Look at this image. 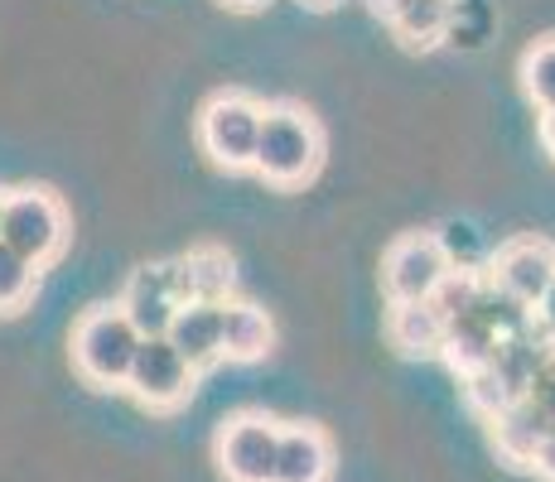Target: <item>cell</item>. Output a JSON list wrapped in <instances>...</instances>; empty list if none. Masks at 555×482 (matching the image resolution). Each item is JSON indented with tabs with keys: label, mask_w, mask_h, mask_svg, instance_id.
Returning a JSON list of instances; mask_svg holds the SVG:
<instances>
[{
	"label": "cell",
	"mask_w": 555,
	"mask_h": 482,
	"mask_svg": "<svg viewBox=\"0 0 555 482\" xmlns=\"http://www.w3.org/2000/svg\"><path fill=\"white\" fill-rule=\"evenodd\" d=\"M324 165V131L319 121L295 102H275L261 116V135H256L251 169L275 188H300Z\"/></svg>",
	"instance_id": "obj_1"
},
{
	"label": "cell",
	"mask_w": 555,
	"mask_h": 482,
	"mask_svg": "<svg viewBox=\"0 0 555 482\" xmlns=\"http://www.w3.org/2000/svg\"><path fill=\"white\" fill-rule=\"evenodd\" d=\"M546 434H555V338L537 357V367H531L527 391H521L503 415H493L498 454L517 468H531V458H537V448Z\"/></svg>",
	"instance_id": "obj_2"
},
{
	"label": "cell",
	"mask_w": 555,
	"mask_h": 482,
	"mask_svg": "<svg viewBox=\"0 0 555 482\" xmlns=\"http://www.w3.org/2000/svg\"><path fill=\"white\" fill-rule=\"evenodd\" d=\"M135 348H141V334L121 314V304L88 309L78 318V328H73V367L92 386H126Z\"/></svg>",
	"instance_id": "obj_3"
},
{
	"label": "cell",
	"mask_w": 555,
	"mask_h": 482,
	"mask_svg": "<svg viewBox=\"0 0 555 482\" xmlns=\"http://www.w3.org/2000/svg\"><path fill=\"white\" fill-rule=\"evenodd\" d=\"M261 116H266V106L256 102L251 92L228 88V92L208 96L203 112H198L203 155H208L218 169H251L256 135H261Z\"/></svg>",
	"instance_id": "obj_4"
},
{
	"label": "cell",
	"mask_w": 555,
	"mask_h": 482,
	"mask_svg": "<svg viewBox=\"0 0 555 482\" xmlns=\"http://www.w3.org/2000/svg\"><path fill=\"white\" fill-rule=\"evenodd\" d=\"M0 242L44 271L53 256L63 251V242H68V212H63V203L49 188H15L5 193Z\"/></svg>",
	"instance_id": "obj_5"
},
{
	"label": "cell",
	"mask_w": 555,
	"mask_h": 482,
	"mask_svg": "<svg viewBox=\"0 0 555 482\" xmlns=\"http://www.w3.org/2000/svg\"><path fill=\"white\" fill-rule=\"evenodd\" d=\"M194 381L198 372L179 357V348L169 338H141L131 372H126V391L151 411H179L194 395Z\"/></svg>",
	"instance_id": "obj_6"
},
{
	"label": "cell",
	"mask_w": 555,
	"mask_h": 482,
	"mask_svg": "<svg viewBox=\"0 0 555 482\" xmlns=\"http://www.w3.org/2000/svg\"><path fill=\"white\" fill-rule=\"evenodd\" d=\"M450 275L435 232H401L382 256V281L391 299H430V289Z\"/></svg>",
	"instance_id": "obj_7"
},
{
	"label": "cell",
	"mask_w": 555,
	"mask_h": 482,
	"mask_svg": "<svg viewBox=\"0 0 555 482\" xmlns=\"http://www.w3.org/2000/svg\"><path fill=\"white\" fill-rule=\"evenodd\" d=\"M281 425L266 415H237L218 430V468L228 482H271Z\"/></svg>",
	"instance_id": "obj_8"
},
{
	"label": "cell",
	"mask_w": 555,
	"mask_h": 482,
	"mask_svg": "<svg viewBox=\"0 0 555 482\" xmlns=\"http://www.w3.org/2000/svg\"><path fill=\"white\" fill-rule=\"evenodd\" d=\"M116 304H121V314L131 318V328L141 338H165L169 324H175V309L184 304V295H179V265L175 261L141 265V271L126 281Z\"/></svg>",
	"instance_id": "obj_9"
},
{
	"label": "cell",
	"mask_w": 555,
	"mask_h": 482,
	"mask_svg": "<svg viewBox=\"0 0 555 482\" xmlns=\"http://www.w3.org/2000/svg\"><path fill=\"white\" fill-rule=\"evenodd\" d=\"M488 265H493L488 275H493L507 295H517L521 304L537 309L541 295H546V285H551V275H555V246L541 242V237H512V242L498 246Z\"/></svg>",
	"instance_id": "obj_10"
},
{
	"label": "cell",
	"mask_w": 555,
	"mask_h": 482,
	"mask_svg": "<svg viewBox=\"0 0 555 482\" xmlns=\"http://www.w3.org/2000/svg\"><path fill=\"white\" fill-rule=\"evenodd\" d=\"M165 338L175 342L179 357H184L194 372H208L212 362H222V304H208V299L179 304Z\"/></svg>",
	"instance_id": "obj_11"
},
{
	"label": "cell",
	"mask_w": 555,
	"mask_h": 482,
	"mask_svg": "<svg viewBox=\"0 0 555 482\" xmlns=\"http://www.w3.org/2000/svg\"><path fill=\"white\" fill-rule=\"evenodd\" d=\"M334 473V444L314 425H291L275 439V468L271 482H328Z\"/></svg>",
	"instance_id": "obj_12"
},
{
	"label": "cell",
	"mask_w": 555,
	"mask_h": 482,
	"mask_svg": "<svg viewBox=\"0 0 555 482\" xmlns=\"http://www.w3.org/2000/svg\"><path fill=\"white\" fill-rule=\"evenodd\" d=\"M179 295L189 299H208V304H228L237 271H232V256L222 246H194L189 256H179Z\"/></svg>",
	"instance_id": "obj_13"
},
{
	"label": "cell",
	"mask_w": 555,
	"mask_h": 482,
	"mask_svg": "<svg viewBox=\"0 0 555 482\" xmlns=\"http://www.w3.org/2000/svg\"><path fill=\"white\" fill-rule=\"evenodd\" d=\"M275 348V324L261 304L228 299L222 304V357L228 362H256Z\"/></svg>",
	"instance_id": "obj_14"
},
{
	"label": "cell",
	"mask_w": 555,
	"mask_h": 482,
	"mask_svg": "<svg viewBox=\"0 0 555 482\" xmlns=\"http://www.w3.org/2000/svg\"><path fill=\"white\" fill-rule=\"evenodd\" d=\"M387 338L397 352H405V357H425V352H440L444 318L435 314L430 299H391Z\"/></svg>",
	"instance_id": "obj_15"
},
{
	"label": "cell",
	"mask_w": 555,
	"mask_h": 482,
	"mask_svg": "<svg viewBox=\"0 0 555 482\" xmlns=\"http://www.w3.org/2000/svg\"><path fill=\"white\" fill-rule=\"evenodd\" d=\"M454 15H459V0H397L387 25L405 49H430L450 35Z\"/></svg>",
	"instance_id": "obj_16"
},
{
	"label": "cell",
	"mask_w": 555,
	"mask_h": 482,
	"mask_svg": "<svg viewBox=\"0 0 555 482\" xmlns=\"http://www.w3.org/2000/svg\"><path fill=\"white\" fill-rule=\"evenodd\" d=\"M498 338L493 328L483 324V318L468 309L464 318H454V324H444V342H440V357L450 362L459 377H474V372H483L488 362L498 357Z\"/></svg>",
	"instance_id": "obj_17"
},
{
	"label": "cell",
	"mask_w": 555,
	"mask_h": 482,
	"mask_svg": "<svg viewBox=\"0 0 555 482\" xmlns=\"http://www.w3.org/2000/svg\"><path fill=\"white\" fill-rule=\"evenodd\" d=\"M435 242H440L444 261H450V271H478V265L493 261V246H488V237L474 227V222L464 218H450L440 232H435Z\"/></svg>",
	"instance_id": "obj_18"
},
{
	"label": "cell",
	"mask_w": 555,
	"mask_h": 482,
	"mask_svg": "<svg viewBox=\"0 0 555 482\" xmlns=\"http://www.w3.org/2000/svg\"><path fill=\"white\" fill-rule=\"evenodd\" d=\"M39 289V265L0 242V314H20Z\"/></svg>",
	"instance_id": "obj_19"
},
{
	"label": "cell",
	"mask_w": 555,
	"mask_h": 482,
	"mask_svg": "<svg viewBox=\"0 0 555 482\" xmlns=\"http://www.w3.org/2000/svg\"><path fill=\"white\" fill-rule=\"evenodd\" d=\"M521 88L541 112H555V39H541L521 53Z\"/></svg>",
	"instance_id": "obj_20"
},
{
	"label": "cell",
	"mask_w": 555,
	"mask_h": 482,
	"mask_svg": "<svg viewBox=\"0 0 555 482\" xmlns=\"http://www.w3.org/2000/svg\"><path fill=\"white\" fill-rule=\"evenodd\" d=\"M531 468H537L541 482H555V434L541 439V448H537V458H531Z\"/></svg>",
	"instance_id": "obj_21"
},
{
	"label": "cell",
	"mask_w": 555,
	"mask_h": 482,
	"mask_svg": "<svg viewBox=\"0 0 555 482\" xmlns=\"http://www.w3.org/2000/svg\"><path fill=\"white\" fill-rule=\"evenodd\" d=\"M537 324H541V328H546V334L555 338V275H551L546 295H541V304H537Z\"/></svg>",
	"instance_id": "obj_22"
},
{
	"label": "cell",
	"mask_w": 555,
	"mask_h": 482,
	"mask_svg": "<svg viewBox=\"0 0 555 482\" xmlns=\"http://www.w3.org/2000/svg\"><path fill=\"white\" fill-rule=\"evenodd\" d=\"M541 145H546V155L555 159V112L541 116Z\"/></svg>",
	"instance_id": "obj_23"
},
{
	"label": "cell",
	"mask_w": 555,
	"mask_h": 482,
	"mask_svg": "<svg viewBox=\"0 0 555 482\" xmlns=\"http://www.w3.org/2000/svg\"><path fill=\"white\" fill-rule=\"evenodd\" d=\"M367 5H372V10H377V15H382V19H387V15H391V10H397V0H367Z\"/></svg>",
	"instance_id": "obj_24"
},
{
	"label": "cell",
	"mask_w": 555,
	"mask_h": 482,
	"mask_svg": "<svg viewBox=\"0 0 555 482\" xmlns=\"http://www.w3.org/2000/svg\"><path fill=\"white\" fill-rule=\"evenodd\" d=\"M228 5H242V10H251V5H261V0H228Z\"/></svg>",
	"instance_id": "obj_25"
},
{
	"label": "cell",
	"mask_w": 555,
	"mask_h": 482,
	"mask_svg": "<svg viewBox=\"0 0 555 482\" xmlns=\"http://www.w3.org/2000/svg\"><path fill=\"white\" fill-rule=\"evenodd\" d=\"M0 222H5V193H0Z\"/></svg>",
	"instance_id": "obj_26"
},
{
	"label": "cell",
	"mask_w": 555,
	"mask_h": 482,
	"mask_svg": "<svg viewBox=\"0 0 555 482\" xmlns=\"http://www.w3.org/2000/svg\"><path fill=\"white\" fill-rule=\"evenodd\" d=\"M309 5H334V0H309Z\"/></svg>",
	"instance_id": "obj_27"
}]
</instances>
